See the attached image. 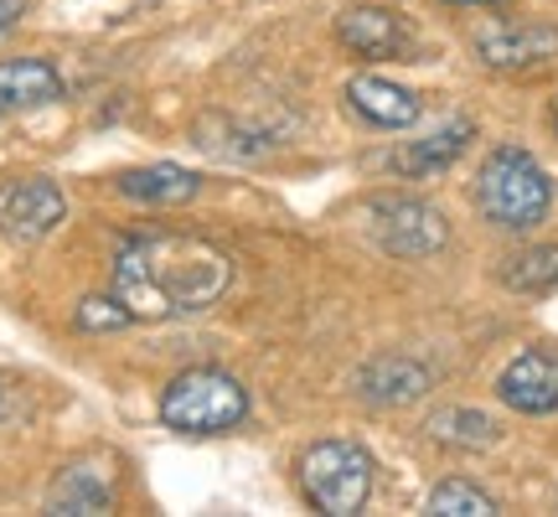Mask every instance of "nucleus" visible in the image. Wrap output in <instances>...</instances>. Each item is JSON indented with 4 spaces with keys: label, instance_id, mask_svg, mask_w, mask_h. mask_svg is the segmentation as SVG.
<instances>
[{
    "label": "nucleus",
    "instance_id": "obj_12",
    "mask_svg": "<svg viewBox=\"0 0 558 517\" xmlns=\"http://www.w3.org/2000/svg\"><path fill=\"white\" fill-rule=\"evenodd\" d=\"M120 197L130 202H156V207H177V202H192L202 192V177L186 171L177 160H156V166H130L120 171Z\"/></svg>",
    "mask_w": 558,
    "mask_h": 517
},
{
    "label": "nucleus",
    "instance_id": "obj_14",
    "mask_svg": "<svg viewBox=\"0 0 558 517\" xmlns=\"http://www.w3.org/2000/svg\"><path fill=\"white\" fill-rule=\"evenodd\" d=\"M62 99V79L47 58L0 62V109H41Z\"/></svg>",
    "mask_w": 558,
    "mask_h": 517
},
{
    "label": "nucleus",
    "instance_id": "obj_15",
    "mask_svg": "<svg viewBox=\"0 0 558 517\" xmlns=\"http://www.w3.org/2000/svg\"><path fill=\"white\" fill-rule=\"evenodd\" d=\"M109 502H114V486H109V477L104 471H94V466H68V471H58V481L47 486V513H109Z\"/></svg>",
    "mask_w": 558,
    "mask_h": 517
},
{
    "label": "nucleus",
    "instance_id": "obj_18",
    "mask_svg": "<svg viewBox=\"0 0 558 517\" xmlns=\"http://www.w3.org/2000/svg\"><path fill=\"white\" fill-rule=\"evenodd\" d=\"M424 513H435V517H492L497 513V497H492L486 486H476V481L450 477V481H439L435 492H429Z\"/></svg>",
    "mask_w": 558,
    "mask_h": 517
},
{
    "label": "nucleus",
    "instance_id": "obj_11",
    "mask_svg": "<svg viewBox=\"0 0 558 517\" xmlns=\"http://www.w3.org/2000/svg\"><path fill=\"white\" fill-rule=\"evenodd\" d=\"M347 104H352L367 124H378V130H409V124H418V115H424L418 94H409L403 83L378 79V73H357V79L347 83Z\"/></svg>",
    "mask_w": 558,
    "mask_h": 517
},
{
    "label": "nucleus",
    "instance_id": "obj_9",
    "mask_svg": "<svg viewBox=\"0 0 558 517\" xmlns=\"http://www.w3.org/2000/svg\"><path fill=\"white\" fill-rule=\"evenodd\" d=\"M435 373L424 368L418 358L409 352H383V358H367L357 368V394L378 409H403V404H418L429 394Z\"/></svg>",
    "mask_w": 558,
    "mask_h": 517
},
{
    "label": "nucleus",
    "instance_id": "obj_13",
    "mask_svg": "<svg viewBox=\"0 0 558 517\" xmlns=\"http://www.w3.org/2000/svg\"><path fill=\"white\" fill-rule=\"evenodd\" d=\"M471 135H476V124L471 120H450V124H439L435 135L399 145L388 166H393L399 177H435V171H445V166H456L460 151L471 145Z\"/></svg>",
    "mask_w": 558,
    "mask_h": 517
},
{
    "label": "nucleus",
    "instance_id": "obj_17",
    "mask_svg": "<svg viewBox=\"0 0 558 517\" xmlns=\"http://www.w3.org/2000/svg\"><path fill=\"white\" fill-rule=\"evenodd\" d=\"M497 279L518 296H548L558 290V243H527L518 254L501 258Z\"/></svg>",
    "mask_w": 558,
    "mask_h": 517
},
{
    "label": "nucleus",
    "instance_id": "obj_10",
    "mask_svg": "<svg viewBox=\"0 0 558 517\" xmlns=\"http://www.w3.org/2000/svg\"><path fill=\"white\" fill-rule=\"evenodd\" d=\"M337 41L357 58H399L409 52V26L388 5H347L337 16Z\"/></svg>",
    "mask_w": 558,
    "mask_h": 517
},
{
    "label": "nucleus",
    "instance_id": "obj_21",
    "mask_svg": "<svg viewBox=\"0 0 558 517\" xmlns=\"http://www.w3.org/2000/svg\"><path fill=\"white\" fill-rule=\"evenodd\" d=\"M445 5H497V0H445Z\"/></svg>",
    "mask_w": 558,
    "mask_h": 517
},
{
    "label": "nucleus",
    "instance_id": "obj_7",
    "mask_svg": "<svg viewBox=\"0 0 558 517\" xmlns=\"http://www.w3.org/2000/svg\"><path fill=\"white\" fill-rule=\"evenodd\" d=\"M476 58L497 73H533L558 62V26L522 21V26H492L476 37Z\"/></svg>",
    "mask_w": 558,
    "mask_h": 517
},
{
    "label": "nucleus",
    "instance_id": "obj_22",
    "mask_svg": "<svg viewBox=\"0 0 558 517\" xmlns=\"http://www.w3.org/2000/svg\"><path fill=\"white\" fill-rule=\"evenodd\" d=\"M554 130H558V99H554Z\"/></svg>",
    "mask_w": 558,
    "mask_h": 517
},
{
    "label": "nucleus",
    "instance_id": "obj_19",
    "mask_svg": "<svg viewBox=\"0 0 558 517\" xmlns=\"http://www.w3.org/2000/svg\"><path fill=\"white\" fill-rule=\"evenodd\" d=\"M130 311H124V300L109 290V296H88L78 305V326L83 332H120V326H130Z\"/></svg>",
    "mask_w": 558,
    "mask_h": 517
},
{
    "label": "nucleus",
    "instance_id": "obj_5",
    "mask_svg": "<svg viewBox=\"0 0 558 517\" xmlns=\"http://www.w3.org/2000/svg\"><path fill=\"white\" fill-rule=\"evenodd\" d=\"M367 233L393 258H429L450 243V223L424 197H373L367 202Z\"/></svg>",
    "mask_w": 558,
    "mask_h": 517
},
{
    "label": "nucleus",
    "instance_id": "obj_8",
    "mask_svg": "<svg viewBox=\"0 0 558 517\" xmlns=\"http://www.w3.org/2000/svg\"><path fill=\"white\" fill-rule=\"evenodd\" d=\"M497 398L518 414H558V352H518L497 373Z\"/></svg>",
    "mask_w": 558,
    "mask_h": 517
},
{
    "label": "nucleus",
    "instance_id": "obj_20",
    "mask_svg": "<svg viewBox=\"0 0 558 517\" xmlns=\"http://www.w3.org/2000/svg\"><path fill=\"white\" fill-rule=\"evenodd\" d=\"M26 16V0H0V37L16 32V21Z\"/></svg>",
    "mask_w": 558,
    "mask_h": 517
},
{
    "label": "nucleus",
    "instance_id": "obj_16",
    "mask_svg": "<svg viewBox=\"0 0 558 517\" xmlns=\"http://www.w3.org/2000/svg\"><path fill=\"white\" fill-rule=\"evenodd\" d=\"M424 430L435 445H450V450H492L501 440V424L481 409H435L424 419Z\"/></svg>",
    "mask_w": 558,
    "mask_h": 517
},
{
    "label": "nucleus",
    "instance_id": "obj_3",
    "mask_svg": "<svg viewBox=\"0 0 558 517\" xmlns=\"http://www.w3.org/2000/svg\"><path fill=\"white\" fill-rule=\"evenodd\" d=\"M248 419V388L228 368H186L160 388V424L177 435H228Z\"/></svg>",
    "mask_w": 558,
    "mask_h": 517
},
{
    "label": "nucleus",
    "instance_id": "obj_2",
    "mask_svg": "<svg viewBox=\"0 0 558 517\" xmlns=\"http://www.w3.org/2000/svg\"><path fill=\"white\" fill-rule=\"evenodd\" d=\"M476 207L501 233H527L548 218L554 181L543 171V160L527 156L522 145H497L476 171Z\"/></svg>",
    "mask_w": 558,
    "mask_h": 517
},
{
    "label": "nucleus",
    "instance_id": "obj_4",
    "mask_svg": "<svg viewBox=\"0 0 558 517\" xmlns=\"http://www.w3.org/2000/svg\"><path fill=\"white\" fill-rule=\"evenodd\" d=\"M300 492L316 513L352 517L367 507L373 497V456L362 450L357 440H316L295 466Z\"/></svg>",
    "mask_w": 558,
    "mask_h": 517
},
{
    "label": "nucleus",
    "instance_id": "obj_1",
    "mask_svg": "<svg viewBox=\"0 0 558 517\" xmlns=\"http://www.w3.org/2000/svg\"><path fill=\"white\" fill-rule=\"evenodd\" d=\"M233 285V258L197 233H130L114 249V296L135 321L213 311Z\"/></svg>",
    "mask_w": 558,
    "mask_h": 517
},
{
    "label": "nucleus",
    "instance_id": "obj_6",
    "mask_svg": "<svg viewBox=\"0 0 558 517\" xmlns=\"http://www.w3.org/2000/svg\"><path fill=\"white\" fill-rule=\"evenodd\" d=\"M68 202L47 177H21L0 187V233L16 243H37L47 239L52 228L62 223Z\"/></svg>",
    "mask_w": 558,
    "mask_h": 517
}]
</instances>
